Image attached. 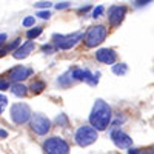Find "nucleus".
<instances>
[{
    "label": "nucleus",
    "instance_id": "a878e982",
    "mask_svg": "<svg viewBox=\"0 0 154 154\" xmlns=\"http://www.w3.org/2000/svg\"><path fill=\"white\" fill-rule=\"evenodd\" d=\"M68 6H69V2H62V3L56 5V9H63V8H68Z\"/></svg>",
    "mask_w": 154,
    "mask_h": 154
},
{
    "label": "nucleus",
    "instance_id": "bb28decb",
    "mask_svg": "<svg viewBox=\"0 0 154 154\" xmlns=\"http://www.w3.org/2000/svg\"><path fill=\"white\" fill-rule=\"evenodd\" d=\"M42 49L45 51V53H48V54H51V53H53V51H54V48L51 46V45H45V46H43Z\"/></svg>",
    "mask_w": 154,
    "mask_h": 154
},
{
    "label": "nucleus",
    "instance_id": "423d86ee",
    "mask_svg": "<svg viewBox=\"0 0 154 154\" xmlns=\"http://www.w3.org/2000/svg\"><path fill=\"white\" fill-rule=\"evenodd\" d=\"M45 154H69V146L60 137H51L43 145Z\"/></svg>",
    "mask_w": 154,
    "mask_h": 154
},
{
    "label": "nucleus",
    "instance_id": "9b49d317",
    "mask_svg": "<svg viewBox=\"0 0 154 154\" xmlns=\"http://www.w3.org/2000/svg\"><path fill=\"white\" fill-rule=\"evenodd\" d=\"M72 79L88 82L89 85H97V82H99V79L93 72H89L88 69H80V68H74L72 69Z\"/></svg>",
    "mask_w": 154,
    "mask_h": 154
},
{
    "label": "nucleus",
    "instance_id": "f3484780",
    "mask_svg": "<svg viewBox=\"0 0 154 154\" xmlns=\"http://www.w3.org/2000/svg\"><path fill=\"white\" fill-rule=\"evenodd\" d=\"M128 71V66L125 65V63H120V65H114L112 66V72L114 74H117V75H122Z\"/></svg>",
    "mask_w": 154,
    "mask_h": 154
},
{
    "label": "nucleus",
    "instance_id": "cd10ccee",
    "mask_svg": "<svg viewBox=\"0 0 154 154\" xmlns=\"http://www.w3.org/2000/svg\"><path fill=\"white\" fill-rule=\"evenodd\" d=\"M9 88V83L6 80H0V89H8Z\"/></svg>",
    "mask_w": 154,
    "mask_h": 154
},
{
    "label": "nucleus",
    "instance_id": "39448f33",
    "mask_svg": "<svg viewBox=\"0 0 154 154\" xmlns=\"http://www.w3.org/2000/svg\"><path fill=\"white\" fill-rule=\"evenodd\" d=\"M31 117H32V112L26 103H16L11 106V119L14 123L17 125L26 123L28 120H31Z\"/></svg>",
    "mask_w": 154,
    "mask_h": 154
},
{
    "label": "nucleus",
    "instance_id": "1a4fd4ad",
    "mask_svg": "<svg viewBox=\"0 0 154 154\" xmlns=\"http://www.w3.org/2000/svg\"><path fill=\"white\" fill-rule=\"evenodd\" d=\"M31 74H32V69H29V68H26V66H23V65H17V66H14V68H12V69L8 72V77H9L11 82L20 83L22 80L28 79Z\"/></svg>",
    "mask_w": 154,
    "mask_h": 154
},
{
    "label": "nucleus",
    "instance_id": "dca6fc26",
    "mask_svg": "<svg viewBox=\"0 0 154 154\" xmlns=\"http://www.w3.org/2000/svg\"><path fill=\"white\" fill-rule=\"evenodd\" d=\"M43 89H45V82H42V80H34L31 83V91L32 93H40Z\"/></svg>",
    "mask_w": 154,
    "mask_h": 154
},
{
    "label": "nucleus",
    "instance_id": "7ed1b4c3",
    "mask_svg": "<svg viewBox=\"0 0 154 154\" xmlns=\"http://www.w3.org/2000/svg\"><path fill=\"white\" fill-rule=\"evenodd\" d=\"M97 139H99L97 130H94L93 126L83 125L75 131V143L79 146H88V145L94 143Z\"/></svg>",
    "mask_w": 154,
    "mask_h": 154
},
{
    "label": "nucleus",
    "instance_id": "aec40b11",
    "mask_svg": "<svg viewBox=\"0 0 154 154\" xmlns=\"http://www.w3.org/2000/svg\"><path fill=\"white\" fill-rule=\"evenodd\" d=\"M22 25H23L25 28L32 26V25H34V17H25V19H23V22H22Z\"/></svg>",
    "mask_w": 154,
    "mask_h": 154
},
{
    "label": "nucleus",
    "instance_id": "a211bd4d",
    "mask_svg": "<svg viewBox=\"0 0 154 154\" xmlns=\"http://www.w3.org/2000/svg\"><path fill=\"white\" fill-rule=\"evenodd\" d=\"M40 34H42V28H32V29H29V31L26 32V37L29 38V40H32V38L38 37Z\"/></svg>",
    "mask_w": 154,
    "mask_h": 154
},
{
    "label": "nucleus",
    "instance_id": "20e7f679",
    "mask_svg": "<svg viewBox=\"0 0 154 154\" xmlns=\"http://www.w3.org/2000/svg\"><path fill=\"white\" fill-rule=\"evenodd\" d=\"M82 37H83V32L82 31H77V32H72V34H66V35L54 34L53 35V43L59 49H69L79 40H82Z\"/></svg>",
    "mask_w": 154,
    "mask_h": 154
},
{
    "label": "nucleus",
    "instance_id": "393cba45",
    "mask_svg": "<svg viewBox=\"0 0 154 154\" xmlns=\"http://www.w3.org/2000/svg\"><path fill=\"white\" fill-rule=\"evenodd\" d=\"M56 122H57L59 125H60V123H62V125H66V117H65V116L62 114L60 117H57V119H56Z\"/></svg>",
    "mask_w": 154,
    "mask_h": 154
},
{
    "label": "nucleus",
    "instance_id": "2eb2a0df",
    "mask_svg": "<svg viewBox=\"0 0 154 154\" xmlns=\"http://www.w3.org/2000/svg\"><path fill=\"white\" fill-rule=\"evenodd\" d=\"M57 82H59L62 86H68V85L72 82V72H71V71H68L66 74H63V75L60 77V79H59Z\"/></svg>",
    "mask_w": 154,
    "mask_h": 154
},
{
    "label": "nucleus",
    "instance_id": "b1692460",
    "mask_svg": "<svg viewBox=\"0 0 154 154\" xmlns=\"http://www.w3.org/2000/svg\"><path fill=\"white\" fill-rule=\"evenodd\" d=\"M128 154H149V152H146L143 149H130V151H128Z\"/></svg>",
    "mask_w": 154,
    "mask_h": 154
},
{
    "label": "nucleus",
    "instance_id": "5701e85b",
    "mask_svg": "<svg viewBox=\"0 0 154 154\" xmlns=\"http://www.w3.org/2000/svg\"><path fill=\"white\" fill-rule=\"evenodd\" d=\"M37 16L40 17V19H46V20L51 17V14H49L48 11H38V12H37Z\"/></svg>",
    "mask_w": 154,
    "mask_h": 154
},
{
    "label": "nucleus",
    "instance_id": "9d476101",
    "mask_svg": "<svg viewBox=\"0 0 154 154\" xmlns=\"http://www.w3.org/2000/svg\"><path fill=\"white\" fill-rule=\"evenodd\" d=\"M111 139H112V142L116 143V146H119L122 149H126V148H130L133 145V139L128 134H125L123 131H120V130L112 131L111 133Z\"/></svg>",
    "mask_w": 154,
    "mask_h": 154
},
{
    "label": "nucleus",
    "instance_id": "6e6552de",
    "mask_svg": "<svg viewBox=\"0 0 154 154\" xmlns=\"http://www.w3.org/2000/svg\"><path fill=\"white\" fill-rule=\"evenodd\" d=\"M126 16V6H111L108 9V20L112 28L119 26Z\"/></svg>",
    "mask_w": 154,
    "mask_h": 154
},
{
    "label": "nucleus",
    "instance_id": "0eeeda50",
    "mask_svg": "<svg viewBox=\"0 0 154 154\" xmlns=\"http://www.w3.org/2000/svg\"><path fill=\"white\" fill-rule=\"evenodd\" d=\"M31 130L38 136H43L51 130V122L43 114H34L31 117Z\"/></svg>",
    "mask_w": 154,
    "mask_h": 154
},
{
    "label": "nucleus",
    "instance_id": "c756f323",
    "mask_svg": "<svg viewBox=\"0 0 154 154\" xmlns=\"http://www.w3.org/2000/svg\"><path fill=\"white\" fill-rule=\"evenodd\" d=\"M8 136V133L6 131H3V130H0V137H6Z\"/></svg>",
    "mask_w": 154,
    "mask_h": 154
},
{
    "label": "nucleus",
    "instance_id": "4be33fe9",
    "mask_svg": "<svg viewBox=\"0 0 154 154\" xmlns=\"http://www.w3.org/2000/svg\"><path fill=\"white\" fill-rule=\"evenodd\" d=\"M51 5H53L51 2H37V3H34L35 8H49Z\"/></svg>",
    "mask_w": 154,
    "mask_h": 154
},
{
    "label": "nucleus",
    "instance_id": "412c9836",
    "mask_svg": "<svg viewBox=\"0 0 154 154\" xmlns=\"http://www.w3.org/2000/svg\"><path fill=\"white\" fill-rule=\"evenodd\" d=\"M103 6H97V8H94V11H93V17L96 19V17H100V14L103 12Z\"/></svg>",
    "mask_w": 154,
    "mask_h": 154
},
{
    "label": "nucleus",
    "instance_id": "f257e3e1",
    "mask_svg": "<svg viewBox=\"0 0 154 154\" xmlns=\"http://www.w3.org/2000/svg\"><path fill=\"white\" fill-rule=\"evenodd\" d=\"M111 122V108L106 102H103L102 99H97L96 103L93 106V111L89 114V123L94 130L102 131L106 130V126Z\"/></svg>",
    "mask_w": 154,
    "mask_h": 154
},
{
    "label": "nucleus",
    "instance_id": "6ab92c4d",
    "mask_svg": "<svg viewBox=\"0 0 154 154\" xmlns=\"http://www.w3.org/2000/svg\"><path fill=\"white\" fill-rule=\"evenodd\" d=\"M6 105H8V99L3 94H0V114L3 112V109L6 108Z\"/></svg>",
    "mask_w": 154,
    "mask_h": 154
},
{
    "label": "nucleus",
    "instance_id": "f03ea898",
    "mask_svg": "<svg viewBox=\"0 0 154 154\" xmlns=\"http://www.w3.org/2000/svg\"><path fill=\"white\" fill-rule=\"evenodd\" d=\"M108 35V29L103 26V25H97V26H93V28H89L85 34V45L88 48H94L97 45H100L102 42L106 38Z\"/></svg>",
    "mask_w": 154,
    "mask_h": 154
},
{
    "label": "nucleus",
    "instance_id": "c85d7f7f",
    "mask_svg": "<svg viewBox=\"0 0 154 154\" xmlns=\"http://www.w3.org/2000/svg\"><path fill=\"white\" fill-rule=\"evenodd\" d=\"M5 40H6V34H0V45H3Z\"/></svg>",
    "mask_w": 154,
    "mask_h": 154
},
{
    "label": "nucleus",
    "instance_id": "f8f14e48",
    "mask_svg": "<svg viewBox=\"0 0 154 154\" xmlns=\"http://www.w3.org/2000/svg\"><path fill=\"white\" fill-rule=\"evenodd\" d=\"M96 57L99 62L105 63V65H112V63L116 62V59H117V56H116V53L112 49H108V48H103V49H99L96 53Z\"/></svg>",
    "mask_w": 154,
    "mask_h": 154
},
{
    "label": "nucleus",
    "instance_id": "4468645a",
    "mask_svg": "<svg viewBox=\"0 0 154 154\" xmlns=\"http://www.w3.org/2000/svg\"><path fill=\"white\" fill-rule=\"evenodd\" d=\"M11 93L14 96H17V97H25L26 93H28V88L25 85H22V83H12L11 85Z\"/></svg>",
    "mask_w": 154,
    "mask_h": 154
},
{
    "label": "nucleus",
    "instance_id": "ddd939ff",
    "mask_svg": "<svg viewBox=\"0 0 154 154\" xmlns=\"http://www.w3.org/2000/svg\"><path fill=\"white\" fill-rule=\"evenodd\" d=\"M34 51V43L31 42V40H28V42H25L20 48H17L14 53H12V57L14 59H17V60H22V59H26L31 53Z\"/></svg>",
    "mask_w": 154,
    "mask_h": 154
}]
</instances>
